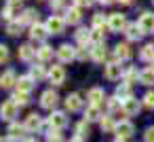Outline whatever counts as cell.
Listing matches in <instances>:
<instances>
[{"label": "cell", "instance_id": "6da1fadb", "mask_svg": "<svg viewBox=\"0 0 154 142\" xmlns=\"http://www.w3.org/2000/svg\"><path fill=\"white\" fill-rule=\"evenodd\" d=\"M17 112H19V106L9 98V100H5L2 102V106H0V119L2 121H7V123H13L15 121V117H17Z\"/></svg>", "mask_w": 154, "mask_h": 142}, {"label": "cell", "instance_id": "7a4b0ae2", "mask_svg": "<svg viewBox=\"0 0 154 142\" xmlns=\"http://www.w3.org/2000/svg\"><path fill=\"white\" fill-rule=\"evenodd\" d=\"M57 104H59V95H57L55 89H47V91L40 93V106H42L45 110H51V112H53Z\"/></svg>", "mask_w": 154, "mask_h": 142}, {"label": "cell", "instance_id": "3957f363", "mask_svg": "<svg viewBox=\"0 0 154 142\" xmlns=\"http://www.w3.org/2000/svg\"><path fill=\"white\" fill-rule=\"evenodd\" d=\"M127 26L129 24H127V17L122 13H110L108 15V30H112V32H125Z\"/></svg>", "mask_w": 154, "mask_h": 142}, {"label": "cell", "instance_id": "277c9868", "mask_svg": "<svg viewBox=\"0 0 154 142\" xmlns=\"http://www.w3.org/2000/svg\"><path fill=\"white\" fill-rule=\"evenodd\" d=\"M122 66H120V62L118 60H114V62H108L106 66H103V76L108 79V81H118V79H122Z\"/></svg>", "mask_w": 154, "mask_h": 142}, {"label": "cell", "instance_id": "5b68a950", "mask_svg": "<svg viewBox=\"0 0 154 142\" xmlns=\"http://www.w3.org/2000/svg\"><path fill=\"white\" fill-rule=\"evenodd\" d=\"M26 134H28V129H26V125L23 123H17V121H13V123H9V129H7V138H11L13 142H23L26 140Z\"/></svg>", "mask_w": 154, "mask_h": 142}, {"label": "cell", "instance_id": "8992f818", "mask_svg": "<svg viewBox=\"0 0 154 142\" xmlns=\"http://www.w3.org/2000/svg\"><path fill=\"white\" fill-rule=\"evenodd\" d=\"M49 83L55 85V87H59V85L66 83V68H63L61 64L51 66V70H49Z\"/></svg>", "mask_w": 154, "mask_h": 142}, {"label": "cell", "instance_id": "52a82bcc", "mask_svg": "<svg viewBox=\"0 0 154 142\" xmlns=\"http://www.w3.org/2000/svg\"><path fill=\"white\" fill-rule=\"evenodd\" d=\"M23 125H26V129H28V134H36V131H40L42 129V117L38 115V112H30L28 117H26V121H23Z\"/></svg>", "mask_w": 154, "mask_h": 142}, {"label": "cell", "instance_id": "ba28073f", "mask_svg": "<svg viewBox=\"0 0 154 142\" xmlns=\"http://www.w3.org/2000/svg\"><path fill=\"white\" fill-rule=\"evenodd\" d=\"M139 110H141V102L137 100V98H127V100H122V112L127 115V117H137L139 115Z\"/></svg>", "mask_w": 154, "mask_h": 142}, {"label": "cell", "instance_id": "9c48e42d", "mask_svg": "<svg viewBox=\"0 0 154 142\" xmlns=\"http://www.w3.org/2000/svg\"><path fill=\"white\" fill-rule=\"evenodd\" d=\"M68 125V115L63 110H53L49 117V127L51 129H63Z\"/></svg>", "mask_w": 154, "mask_h": 142}, {"label": "cell", "instance_id": "30bf717a", "mask_svg": "<svg viewBox=\"0 0 154 142\" xmlns=\"http://www.w3.org/2000/svg\"><path fill=\"white\" fill-rule=\"evenodd\" d=\"M63 28H66V19L59 17V15H51L47 19V30L49 34H63Z\"/></svg>", "mask_w": 154, "mask_h": 142}, {"label": "cell", "instance_id": "8fae6325", "mask_svg": "<svg viewBox=\"0 0 154 142\" xmlns=\"http://www.w3.org/2000/svg\"><path fill=\"white\" fill-rule=\"evenodd\" d=\"M57 60H59L61 64H68V62L76 60V49H74L72 45H68V43L59 45V49H57Z\"/></svg>", "mask_w": 154, "mask_h": 142}, {"label": "cell", "instance_id": "7c38bea8", "mask_svg": "<svg viewBox=\"0 0 154 142\" xmlns=\"http://www.w3.org/2000/svg\"><path fill=\"white\" fill-rule=\"evenodd\" d=\"M87 100H89L91 106H101L108 98H106V91H103L101 87H91V89L87 91Z\"/></svg>", "mask_w": 154, "mask_h": 142}, {"label": "cell", "instance_id": "4fadbf2b", "mask_svg": "<svg viewBox=\"0 0 154 142\" xmlns=\"http://www.w3.org/2000/svg\"><path fill=\"white\" fill-rule=\"evenodd\" d=\"M74 38L80 47H89V45H93V30L91 28H78L74 32Z\"/></svg>", "mask_w": 154, "mask_h": 142}, {"label": "cell", "instance_id": "5bb4252c", "mask_svg": "<svg viewBox=\"0 0 154 142\" xmlns=\"http://www.w3.org/2000/svg\"><path fill=\"white\" fill-rule=\"evenodd\" d=\"M63 102H66V110L68 112H78V110H82V104H85L80 93H68V98Z\"/></svg>", "mask_w": 154, "mask_h": 142}, {"label": "cell", "instance_id": "9a60e30c", "mask_svg": "<svg viewBox=\"0 0 154 142\" xmlns=\"http://www.w3.org/2000/svg\"><path fill=\"white\" fill-rule=\"evenodd\" d=\"M135 134V125L129 121V119H125V121H120L118 125H116V138H122V140H129L131 136Z\"/></svg>", "mask_w": 154, "mask_h": 142}, {"label": "cell", "instance_id": "2e32d148", "mask_svg": "<svg viewBox=\"0 0 154 142\" xmlns=\"http://www.w3.org/2000/svg\"><path fill=\"white\" fill-rule=\"evenodd\" d=\"M49 36V30H47V24H34V26H30V38L32 40H38V43H42L45 38Z\"/></svg>", "mask_w": 154, "mask_h": 142}, {"label": "cell", "instance_id": "e0dca14e", "mask_svg": "<svg viewBox=\"0 0 154 142\" xmlns=\"http://www.w3.org/2000/svg\"><path fill=\"white\" fill-rule=\"evenodd\" d=\"M139 28H141V32L143 34H150V32H154V13H150V11H146V13H141V17H139Z\"/></svg>", "mask_w": 154, "mask_h": 142}, {"label": "cell", "instance_id": "ac0fdd59", "mask_svg": "<svg viewBox=\"0 0 154 142\" xmlns=\"http://www.w3.org/2000/svg\"><path fill=\"white\" fill-rule=\"evenodd\" d=\"M66 24H70V26H78L80 21H82V11H80V7H70V9H66Z\"/></svg>", "mask_w": 154, "mask_h": 142}, {"label": "cell", "instance_id": "d6986e66", "mask_svg": "<svg viewBox=\"0 0 154 142\" xmlns=\"http://www.w3.org/2000/svg\"><path fill=\"white\" fill-rule=\"evenodd\" d=\"M108 57V49H106V43H99V45H91V60L101 64L103 60Z\"/></svg>", "mask_w": 154, "mask_h": 142}, {"label": "cell", "instance_id": "ffe728a7", "mask_svg": "<svg viewBox=\"0 0 154 142\" xmlns=\"http://www.w3.org/2000/svg\"><path fill=\"white\" fill-rule=\"evenodd\" d=\"M34 85H36V81L30 76V74H23V76H19L17 79V91H23V93H32V89H34Z\"/></svg>", "mask_w": 154, "mask_h": 142}, {"label": "cell", "instance_id": "44dd1931", "mask_svg": "<svg viewBox=\"0 0 154 142\" xmlns=\"http://www.w3.org/2000/svg\"><path fill=\"white\" fill-rule=\"evenodd\" d=\"M19 24L21 26H34V24H38V11L36 9H26L19 15Z\"/></svg>", "mask_w": 154, "mask_h": 142}, {"label": "cell", "instance_id": "7402d4cb", "mask_svg": "<svg viewBox=\"0 0 154 142\" xmlns=\"http://www.w3.org/2000/svg\"><path fill=\"white\" fill-rule=\"evenodd\" d=\"M131 55H133V51H131V47H129L127 43H118V45L114 47V57H116L118 62L131 60Z\"/></svg>", "mask_w": 154, "mask_h": 142}, {"label": "cell", "instance_id": "603a6c76", "mask_svg": "<svg viewBox=\"0 0 154 142\" xmlns=\"http://www.w3.org/2000/svg\"><path fill=\"white\" fill-rule=\"evenodd\" d=\"M36 53H38V49H34L30 43H26V45L19 47V53H17V55H19L21 62H32V60L36 57Z\"/></svg>", "mask_w": 154, "mask_h": 142}, {"label": "cell", "instance_id": "cb8c5ba5", "mask_svg": "<svg viewBox=\"0 0 154 142\" xmlns=\"http://www.w3.org/2000/svg\"><path fill=\"white\" fill-rule=\"evenodd\" d=\"M125 36H127V40H141V36H143V32H141V28H139V24H129L127 28H125Z\"/></svg>", "mask_w": 154, "mask_h": 142}, {"label": "cell", "instance_id": "d4e9b609", "mask_svg": "<svg viewBox=\"0 0 154 142\" xmlns=\"http://www.w3.org/2000/svg\"><path fill=\"white\" fill-rule=\"evenodd\" d=\"M101 117H103V115H101V106H91V104H89V106L85 108V121H87V123L101 121Z\"/></svg>", "mask_w": 154, "mask_h": 142}, {"label": "cell", "instance_id": "484cf974", "mask_svg": "<svg viewBox=\"0 0 154 142\" xmlns=\"http://www.w3.org/2000/svg\"><path fill=\"white\" fill-rule=\"evenodd\" d=\"M99 125H101V131L103 134H116V121H114V117L112 115H103L101 117V121H99Z\"/></svg>", "mask_w": 154, "mask_h": 142}, {"label": "cell", "instance_id": "4316f807", "mask_svg": "<svg viewBox=\"0 0 154 142\" xmlns=\"http://www.w3.org/2000/svg\"><path fill=\"white\" fill-rule=\"evenodd\" d=\"M13 85H17V76H15V70H7L2 76H0V87L2 89H11Z\"/></svg>", "mask_w": 154, "mask_h": 142}, {"label": "cell", "instance_id": "83f0119b", "mask_svg": "<svg viewBox=\"0 0 154 142\" xmlns=\"http://www.w3.org/2000/svg\"><path fill=\"white\" fill-rule=\"evenodd\" d=\"M19 7H15V5H7L5 9H2V19L7 21V24H11V21H17L19 17Z\"/></svg>", "mask_w": 154, "mask_h": 142}, {"label": "cell", "instance_id": "f1b7e54d", "mask_svg": "<svg viewBox=\"0 0 154 142\" xmlns=\"http://www.w3.org/2000/svg\"><path fill=\"white\" fill-rule=\"evenodd\" d=\"M30 76H32L34 81H42V79H47V76H49V72L45 70V66H42V62H38V64H34V66H30Z\"/></svg>", "mask_w": 154, "mask_h": 142}, {"label": "cell", "instance_id": "f546056e", "mask_svg": "<svg viewBox=\"0 0 154 142\" xmlns=\"http://www.w3.org/2000/svg\"><path fill=\"white\" fill-rule=\"evenodd\" d=\"M139 74H141V72H137V68H135V66H127V68L122 70V81H125V83H129V85H133V83H137Z\"/></svg>", "mask_w": 154, "mask_h": 142}, {"label": "cell", "instance_id": "4dcf8cb0", "mask_svg": "<svg viewBox=\"0 0 154 142\" xmlns=\"http://www.w3.org/2000/svg\"><path fill=\"white\" fill-rule=\"evenodd\" d=\"M36 57H38V62H49V60H53V47L47 45V43H42V45L38 47Z\"/></svg>", "mask_w": 154, "mask_h": 142}, {"label": "cell", "instance_id": "1f68e13d", "mask_svg": "<svg viewBox=\"0 0 154 142\" xmlns=\"http://www.w3.org/2000/svg\"><path fill=\"white\" fill-rule=\"evenodd\" d=\"M139 60L141 62H154V45L152 43H148L139 49Z\"/></svg>", "mask_w": 154, "mask_h": 142}, {"label": "cell", "instance_id": "d6a6232c", "mask_svg": "<svg viewBox=\"0 0 154 142\" xmlns=\"http://www.w3.org/2000/svg\"><path fill=\"white\" fill-rule=\"evenodd\" d=\"M106 106H108V115H114V112L122 110V102H120V98H116V95L108 98V100H106Z\"/></svg>", "mask_w": 154, "mask_h": 142}, {"label": "cell", "instance_id": "836d02e7", "mask_svg": "<svg viewBox=\"0 0 154 142\" xmlns=\"http://www.w3.org/2000/svg\"><path fill=\"white\" fill-rule=\"evenodd\" d=\"M114 95H116V98H120V100H127V98H131V85L122 81L120 85H116V91H114Z\"/></svg>", "mask_w": 154, "mask_h": 142}, {"label": "cell", "instance_id": "e575fe53", "mask_svg": "<svg viewBox=\"0 0 154 142\" xmlns=\"http://www.w3.org/2000/svg\"><path fill=\"white\" fill-rule=\"evenodd\" d=\"M139 83L141 85H154V68L150 66V68H146V70H141V74H139Z\"/></svg>", "mask_w": 154, "mask_h": 142}, {"label": "cell", "instance_id": "d590c367", "mask_svg": "<svg viewBox=\"0 0 154 142\" xmlns=\"http://www.w3.org/2000/svg\"><path fill=\"white\" fill-rule=\"evenodd\" d=\"M11 100L17 104V106H28L30 104V93H23V91H15L11 95Z\"/></svg>", "mask_w": 154, "mask_h": 142}, {"label": "cell", "instance_id": "8d00e7d4", "mask_svg": "<svg viewBox=\"0 0 154 142\" xmlns=\"http://www.w3.org/2000/svg\"><path fill=\"white\" fill-rule=\"evenodd\" d=\"M93 28L95 30H106L108 28V19L103 17V13H95L93 15Z\"/></svg>", "mask_w": 154, "mask_h": 142}, {"label": "cell", "instance_id": "74e56055", "mask_svg": "<svg viewBox=\"0 0 154 142\" xmlns=\"http://www.w3.org/2000/svg\"><path fill=\"white\" fill-rule=\"evenodd\" d=\"M21 32H23V26L19 24V19H17V21L7 24V34H9V36H19Z\"/></svg>", "mask_w": 154, "mask_h": 142}, {"label": "cell", "instance_id": "f35d334b", "mask_svg": "<svg viewBox=\"0 0 154 142\" xmlns=\"http://www.w3.org/2000/svg\"><path fill=\"white\" fill-rule=\"evenodd\" d=\"M74 131H76V136H78V138H87V136L91 134V129H89V123H87L85 119H82L80 123H76Z\"/></svg>", "mask_w": 154, "mask_h": 142}, {"label": "cell", "instance_id": "ab89813d", "mask_svg": "<svg viewBox=\"0 0 154 142\" xmlns=\"http://www.w3.org/2000/svg\"><path fill=\"white\" fill-rule=\"evenodd\" d=\"M141 104H143L148 110H154V89L146 91V95L141 98Z\"/></svg>", "mask_w": 154, "mask_h": 142}, {"label": "cell", "instance_id": "60d3db41", "mask_svg": "<svg viewBox=\"0 0 154 142\" xmlns=\"http://www.w3.org/2000/svg\"><path fill=\"white\" fill-rule=\"evenodd\" d=\"M87 57H91V45H89V47H80V49H76V60H78V62H85Z\"/></svg>", "mask_w": 154, "mask_h": 142}, {"label": "cell", "instance_id": "b9f144b4", "mask_svg": "<svg viewBox=\"0 0 154 142\" xmlns=\"http://www.w3.org/2000/svg\"><path fill=\"white\" fill-rule=\"evenodd\" d=\"M47 140H49V142H61V140H63V136H61V129H49V134H47Z\"/></svg>", "mask_w": 154, "mask_h": 142}, {"label": "cell", "instance_id": "7bdbcfd3", "mask_svg": "<svg viewBox=\"0 0 154 142\" xmlns=\"http://www.w3.org/2000/svg\"><path fill=\"white\" fill-rule=\"evenodd\" d=\"M9 62V47L0 43V64H7Z\"/></svg>", "mask_w": 154, "mask_h": 142}, {"label": "cell", "instance_id": "ee69618b", "mask_svg": "<svg viewBox=\"0 0 154 142\" xmlns=\"http://www.w3.org/2000/svg\"><path fill=\"white\" fill-rule=\"evenodd\" d=\"M143 140H146V142H154V125L146 127V131H143Z\"/></svg>", "mask_w": 154, "mask_h": 142}, {"label": "cell", "instance_id": "f6af8a7d", "mask_svg": "<svg viewBox=\"0 0 154 142\" xmlns=\"http://www.w3.org/2000/svg\"><path fill=\"white\" fill-rule=\"evenodd\" d=\"M74 2V7H93L97 0H72Z\"/></svg>", "mask_w": 154, "mask_h": 142}, {"label": "cell", "instance_id": "bcb514c9", "mask_svg": "<svg viewBox=\"0 0 154 142\" xmlns=\"http://www.w3.org/2000/svg\"><path fill=\"white\" fill-rule=\"evenodd\" d=\"M63 7H66V0H51V9L53 11H59Z\"/></svg>", "mask_w": 154, "mask_h": 142}, {"label": "cell", "instance_id": "7dc6e473", "mask_svg": "<svg viewBox=\"0 0 154 142\" xmlns=\"http://www.w3.org/2000/svg\"><path fill=\"white\" fill-rule=\"evenodd\" d=\"M99 2H101V5H106V7H108V5H114V2H118V0H99Z\"/></svg>", "mask_w": 154, "mask_h": 142}, {"label": "cell", "instance_id": "c3c4849f", "mask_svg": "<svg viewBox=\"0 0 154 142\" xmlns=\"http://www.w3.org/2000/svg\"><path fill=\"white\" fill-rule=\"evenodd\" d=\"M70 142H85V138H78V136H74V138H70Z\"/></svg>", "mask_w": 154, "mask_h": 142}, {"label": "cell", "instance_id": "681fc988", "mask_svg": "<svg viewBox=\"0 0 154 142\" xmlns=\"http://www.w3.org/2000/svg\"><path fill=\"white\" fill-rule=\"evenodd\" d=\"M7 5H15V7H19V5H21V0H9Z\"/></svg>", "mask_w": 154, "mask_h": 142}, {"label": "cell", "instance_id": "f907efd6", "mask_svg": "<svg viewBox=\"0 0 154 142\" xmlns=\"http://www.w3.org/2000/svg\"><path fill=\"white\" fill-rule=\"evenodd\" d=\"M118 2H120V5H133L135 0H118Z\"/></svg>", "mask_w": 154, "mask_h": 142}, {"label": "cell", "instance_id": "816d5d0a", "mask_svg": "<svg viewBox=\"0 0 154 142\" xmlns=\"http://www.w3.org/2000/svg\"><path fill=\"white\" fill-rule=\"evenodd\" d=\"M23 142H38V138H26Z\"/></svg>", "mask_w": 154, "mask_h": 142}, {"label": "cell", "instance_id": "f5cc1de1", "mask_svg": "<svg viewBox=\"0 0 154 142\" xmlns=\"http://www.w3.org/2000/svg\"><path fill=\"white\" fill-rule=\"evenodd\" d=\"M0 142H13L11 138H0Z\"/></svg>", "mask_w": 154, "mask_h": 142}, {"label": "cell", "instance_id": "db71d44e", "mask_svg": "<svg viewBox=\"0 0 154 142\" xmlns=\"http://www.w3.org/2000/svg\"><path fill=\"white\" fill-rule=\"evenodd\" d=\"M152 68H154V62H152Z\"/></svg>", "mask_w": 154, "mask_h": 142}, {"label": "cell", "instance_id": "11a10c76", "mask_svg": "<svg viewBox=\"0 0 154 142\" xmlns=\"http://www.w3.org/2000/svg\"><path fill=\"white\" fill-rule=\"evenodd\" d=\"M152 5H154V0H152Z\"/></svg>", "mask_w": 154, "mask_h": 142}]
</instances>
